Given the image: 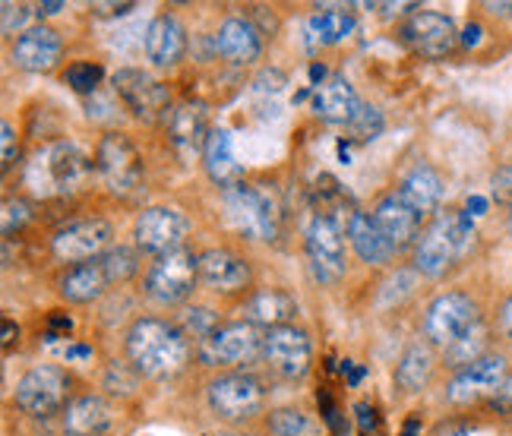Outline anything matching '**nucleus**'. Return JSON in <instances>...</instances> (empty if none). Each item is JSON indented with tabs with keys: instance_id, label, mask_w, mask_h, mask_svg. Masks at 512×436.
Listing matches in <instances>:
<instances>
[{
	"instance_id": "obj_1",
	"label": "nucleus",
	"mask_w": 512,
	"mask_h": 436,
	"mask_svg": "<svg viewBox=\"0 0 512 436\" xmlns=\"http://www.w3.org/2000/svg\"><path fill=\"white\" fill-rule=\"evenodd\" d=\"M127 364L143 380H174L193 361V342L181 323L165 316H136L124 332Z\"/></svg>"
},
{
	"instance_id": "obj_2",
	"label": "nucleus",
	"mask_w": 512,
	"mask_h": 436,
	"mask_svg": "<svg viewBox=\"0 0 512 436\" xmlns=\"http://www.w3.org/2000/svg\"><path fill=\"white\" fill-rule=\"evenodd\" d=\"M471 244H475V218L465 209H440L427 218L418 244L411 250V269L427 282H440L465 260Z\"/></svg>"
},
{
	"instance_id": "obj_3",
	"label": "nucleus",
	"mask_w": 512,
	"mask_h": 436,
	"mask_svg": "<svg viewBox=\"0 0 512 436\" xmlns=\"http://www.w3.org/2000/svg\"><path fill=\"white\" fill-rule=\"evenodd\" d=\"M92 171L95 165L80 146L70 140H54L32 152L23 181L35 200H64L89 184Z\"/></svg>"
},
{
	"instance_id": "obj_4",
	"label": "nucleus",
	"mask_w": 512,
	"mask_h": 436,
	"mask_svg": "<svg viewBox=\"0 0 512 436\" xmlns=\"http://www.w3.org/2000/svg\"><path fill=\"white\" fill-rule=\"evenodd\" d=\"M269 389L250 370H222L206 383V405L215 421L244 427L266 411Z\"/></svg>"
},
{
	"instance_id": "obj_5",
	"label": "nucleus",
	"mask_w": 512,
	"mask_h": 436,
	"mask_svg": "<svg viewBox=\"0 0 512 436\" xmlns=\"http://www.w3.org/2000/svg\"><path fill=\"white\" fill-rule=\"evenodd\" d=\"M225 209L231 215V222L238 225V231L247 234L250 241H275V234H279L282 196L272 184L241 181L238 187H231L225 193Z\"/></svg>"
},
{
	"instance_id": "obj_6",
	"label": "nucleus",
	"mask_w": 512,
	"mask_h": 436,
	"mask_svg": "<svg viewBox=\"0 0 512 436\" xmlns=\"http://www.w3.org/2000/svg\"><path fill=\"white\" fill-rule=\"evenodd\" d=\"M95 177L111 196H121V200H130V196L143 187V158L140 149L133 146V140L121 130L105 133L95 146Z\"/></svg>"
},
{
	"instance_id": "obj_7",
	"label": "nucleus",
	"mask_w": 512,
	"mask_h": 436,
	"mask_svg": "<svg viewBox=\"0 0 512 436\" xmlns=\"http://www.w3.org/2000/svg\"><path fill=\"white\" fill-rule=\"evenodd\" d=\"M200 253H193L187 247L174 250L168 256H159L143 279V291L152 304L159 307H181L187 304L193 291L200 288Z\"/></svg>"
},
{
	"instance_id": "obj_8",
	"label": "nucleus",
	"mask_w": 512,
	"mask_h": 436,
	"mask_svg": "<svg viewBox=\"0 0 512 436\" xmlns=\"http://www.w3.org/2000/svg\"><path fill=\"white\" fill-rule=\"evenodd\" d=\"M481 320L484 316H481V307L475 297L468 291L452 288V291L437 294L427 304L424 320H421V339L443 354L452 342H459L462 335Z\"/></svg>"
},
{
	"instance_id": "obj_9",
	"label": "nucleus",
	"mask_w": 512,
	"mask_h": 436,
	"mask_svg": "<svg viewBox=\"0 0 512 436\" xmlns=\"http://www.w3.org/2000/svg\"><path fill=\"white\" fill-rule=\"evenodd\" d=\"M73 376L57 364H35L16 380L13 402L29 418H54L73 402Z\"/></svg>"
},
{
	"instance_id": "obj_10",
	"label": "nucleus",
	"mask_w": 512,
	"mask_h": 436,
	"mask_svg": "<svg viewBox=\"0 0 512 436\" xmlns=\"http://www.w3.org/2000/svg\"><path fill=\"white\" fill-rule=\"evenodd\" d=\"M111 247H114V225L102 215L73 218V222L61 225L51 234V256L67 266L102 260Z\"/></svg>"
},
{
	"instance_id": "obj_11",
	"label": "nucleus",
	"mask_w": 512,
	"mask_h": 436,
	"mask_svg": "<svg viewBox=\"0 0 512 436\" xmlns=\"http://www.w3.org/2000/svg\"><path fill=\"white\" fill-rule=\"evenodd\" d=\"M304 253H307L313 279L320 285H339L348 275L345 234L326 212H317L310 218L307 234H304Z\"/></svg>"
},
{
	"instance_id": "obj_12",
	"label": "nucleus",
	"mask_w": 512,
	"mask_h": 436,
	"mask_svg": "<svg viewBox=\"0 0 512 436\" xmlns=\"http://www.w3.org/2000/svg\"><path fill=\"white\" fill-rule=\"evenodd\" d=\"M512 376V364L503 351H490L481 361L468 364L462 370L452 373V380L446 383V405H475L484 399H494V395L506 386Z\"/></svg>"
},
{
	"instance_id": "obj_13",
	"label": "nucleus",
	"mask_w": 512,
	"mask_h": 436,
	"mask_svg": "<svg viewBox=\"0 0 512 436\" xmlns=\"http://www.w3.org/2000/svg\"><path fill=\"white\" fill-rule=\"evenodd\" d=\"M260 361L272 376L285 383H298L313 367V342L301 326H279L263 332V354Z\"/></svg>"
},
{
	"instance_id": "obj_14",
	"label": "nucleus",
	"mask_w": 512,
	"mask_h": 436,
	"mask_svg": "<svg viewBox=\"0 0 512 436\" xmlns=\"http://www.w3.org/2000/svg\"><path fill=\"white\" fill-rule=\"evenodd\" d=\"M111 89L117 95V102H121L136 121H159L171 111V92L165 83L159 79H152L146 70H136V67H124L111 76Z\"/></svg>"
},
{
	"instance_id": "obj_15",
	"label": "nucleus",
	"mask_w": 512,
	"mask_h": 436,
	"mask_svg": "<svg viewBox=\"0 0 512 436\" xmlns=\"http://www.w3.org/2000/svg\"><path fill=\"white\" fill-rule=\"evenodd\" d=\"M190 222L187 218L171 209V206H149L136 215L133 225V247L146 253V256H168L174 250H181L187 241Z\"/></svg>"
},
{
	"instance_id": "obj_16",
	"label": "nucleus",
	"mask_w": 512,
	"mask_h": 436,
	"mask_svg": "<svg viewBox=\"0 0 512 436\" xmlns=\"http://www.w3.org/2000/svg\"><path fill=\"white\" fill-rule=\"evenodd\" d=\"M203 354L212 367L225 370H244L247 364L260 361L263 354V332L238 320V323H222L209 339L203 342Z\"/></svg>"
},
{
	"instance_id": "obj_17",
	"label": "nucleus",
	"mask_w": 512,
	"mask_h": 436,
	"mask_svg": "<svg viewBox=\"0 0 512 436\" xmlns=\"http://www.w3.org/2000/svg\"><path fill=\"white\" fill-rule=\"evenodd\" d=\"M200 282L203 288H209L219 297H241V294H253V266L247 256L234 253L228 247H212L200 253Z\"/></svg>"
},
{
	"instance_id": "obj_18",
	"label": "nucleus",
	"mask_w": 512,
	"mask_h": 436,
	"mask_svg": "<svg viewBox=\"0 0 512 436\" xmlns=\"http://www.w3.org/2000/svg\"><path fill=\"white\" fill-rule=\"evenodd\" d=\"M405 45L427 57V61H443L452 51L462 45V35L452 23V16L437 13V10H418L408 16V23L402 26Z\"/></svg>"
},
{
	"instance_id": "obj_19",
	"label": "nucleus",
	"mask_w": 512,
	"mask_h": 436,
	"mask_svg": "<svg viewBox=\"0 0 512 436\" xmlns=\"http://www.w3.org/2000/svg\"><path fill=\"white\" fill-rule=\"evenodd\" d=\"M370 218H373V225L383 231V237L392 244V250H396V253L415 250L418 237H421V231L427 225V218L411 209L396 190L380 196L377 206H373V212H370Z\"/></svg>"
},
{
	"instance_id": "obj_20",
	"label": "nucleus",
	"mask_w": 512,
	"mask_h": 436,
	"mask_svg": "<svg viewBox=\"0 0 512 436\" xmlns=\"http://www.w3.org/2000/svg\"><path fill=\"white\" fill-rule=\"evenodd\" d=\"M209 114L206 105L200 102H181L174 105L165 114V136H168V146L190 162V158L203 155L206 140H209Z\"/></svg>"
},
{
	"instance_id": "obj_21",
	"label": "nucleus",
	"mask_w": 512,
	"mask_h": 436,
	"mask_svg": "<svg viewBox=\"0 0 512 436\" xmlns=\"http://www.w3.org/2000/svg\"><path fill=\"white\" fill-rule=\"evenodd\" d=\"M64 38L51 26H32L16 38L10 48V61L26 73H48L61 64Z\"/></svg>"
},
{
	"instance_id": "obj_22",
	"label": "nucleus",
	"mask_w": 512,
	"mask_h": 436,
	"mask_svg": "<svg viewBox=\"0 0 512 436\" xmlns=\"http://www.w3.org/2000/svg\"><path fill=\"white\" fill-rule=\"evenodd\" d=\"M146 61L159 70H174L187 54V29L174 13H159L143 35Z\"/></svg>"
},
{
	"instance_id": "obj_23",
	"label": "nucleus",
	"mask_w": 512,
	"mask_h": 436,
	"mask_svg": "<svg viewBox=\"0 0 512 436\" xmlns=\"http://www.w3.org/2000/svg\"><path fill=\"white\" fill-rule=\"evenodd\" d=\"M108 288H111V279H108L102 260L64 266V272L57 275V282H54L57 297L70 307H89L95 301H102Z\"/></svg>"
},
{
	"instance_id": "obj_24",
	"label": "nucleus",
	"mask_w": 512,
	"mask_h": 436,
	"mask_svg": "<svg viewBox=\"0 0 512 436\" xmlns=\"http://www.w3.org/2000/svg\"><path fill=\"white\" fill-rule=\"evenodd\" d=\"M215 54L234 67H250L263 54V35L247 16H228L215 32Z\"/></svg>"
},
{
	"instance_id": "obj_25",
	"label": "nucleus",
	"mask_w": 512,
	"mask_h": 436,
	"mask_svg": "<svg viewBox=\"0 0 512 436\" xmlns=\"http://www.w3.org/2000/svg\"><path fill=\"white\" fill-rule=\"evenodd\" d=\"M241 313H244V323L269 332V329L294 323V316H298V301H294L285 288H256L250 297H244Z\"/></svg>"
},
{
	"instance_id": "obj_26",
	"label": "nucleus",
	"mask_w": 512,
	"mask_h": 436,
	"mask_svg": "<svg viewBox=\"0 0 512 436\" xmlns=\"http://www.w3.org/2000/svg\"><path fill=\"white\" fill-rule=\"evenodd\" d=\"M437 364H440L437 348L427 345L424 339L408 342L405 351L399 354L396 370H392V383H396L399 395H421L433 383Z\"/></svg>"
},
{
	"instance_id": "obj_27",
	"label": "nucleus",
	"mask_w": 512,
	"mask_h": 436,
	"mask_svg": "<svg viewBox=\"0 0 512 436\" xmlns=\"http://www.w3.org/2000/svg\"><path fill=\"white\" fill-rule=\"evenodd\" d=\"M64 436H105L114 424V405L98 392H83L61 414Z\"/></svg>"
},
{
	"instance_id": "obj_28",
	"label": "nucleus",
	"mask_w": 512,
	"mask_h": 436,
	"mask_svg": "<svg viewBox=\"0 0 512 436\" xmlns=\"http://www.w3.org/2000/svg\"><path fill=\"white\" fill-rule=\"evenodd\" d=\"M396 193H399L402 200H405L411 209H415L418 215L433 218V215L440 212V206H443V193H446V187H443V177H440L437 168L427 165V162H418V165H411V168L402 174V181H399Z\"/></svg>"
},
{
	"instance_id": "obj_29",
	"label": "nucleus",
	"mask_w": 512,
	"mask_h": 436,
	"mask_svg": "<svg viewBox=\"0 0 512 436\" xmlns=\"http://www.w3.org/2000/svg\"><path fill=\"white\" fill-rule=\"evenodd\" d=\"M203 168L209 174V181L215 187H222L225 193L231 187L241 184L244 177V168L238 162V155H234V143H231V133L225 127H212L209 140H206V149H203Z\"/></svg>"
},
{
	"instance_id": "obj_30",
	"label": "nucleus",
	"mask_w": 512,
	"mask_h": 436,
	"mask_svg": "<svg viewBox=\"0 0 512 436\" xmlns=\"http://www.w3.org/2000/svg\"><path fill=\"white\" fill-rule=\"evenodd\" d=\"M345 234H348V244L354 253H358L361 263L389 266L392 260H396V250H392V244L383 237V231L373 225V218L367 212H351Z\"/></svg>"
},
{
	"instance_id": "obj_31",
	"label": "nucleus",
	"mask_w": 512,
	"mask_h": 436,
	"mask_svg": "<svg viewBox=\"0 0 512 436\" xmlns=\"http://www.w3.org/2000/svg\"><path fill=\"white\" fill-rule=\"evenodd\" d=\"M361 102H358V92L348 83L345 76H332L317 89L313 95V111H317L320 121L326 124H351L354 114H358Z\"/></svg>"
},
{
	"instance_id": "obj_32",
	"label": "nucleus",
	"mask_w": 512,
	"mask_h": 436,
	"mask_svg": "<svg viewBox=\"0 0 512 436\" xmlns=\"http://www.w3.org/2000/svg\"><path fill=\"white\" fill-rule=\"evenodd\" d=\"M490 339H494V329H490V323L487 320H481V323H475L471 326L459 342H452L443 354H440V364L446 367V370H462V367H468V364H475V361H481L484 354H490Z\"/></svg>"
},
{
	"instance_id": "obj_33",
	"label": "nucleus",
	"mask_w": 512,
	"mask_h": 436,
	"mask_svg": "<svg viewBox=\"0 0 512 436\" xmlns=\"http://www.w3.org/2000/svg\"><path fill=\"white\" fill-rule=\"evenodd\" d=\"M354 32V16L345 7H323L310 16V35L320 45H339Z\"/></svg>"
},
{
	"instance_id": "obj_34",
	"label": "nucleus",
	"mask_w": 512,
	"mask_h": 436,
	"mask_svg": "<svg viewBox=\"0 0 512 436\" xmlns=\"http://www.w3.org/2000/svg\"><path fill=\"white\" fill-rule=\"evenodd\" d=\"M266 430L269 436H320V424L313 421V414L294 405L272 408L266 414Z\"/></svg>"
},
{
	"instance_id": "obj_35",
	"label": "nucleus",
	"mask_w": 512,
	"mask_h": 436,
	"mask_svg": "<svg viewBox=\"0 0 512 436\" xmlns=\"http://www.w3.org/2000/svg\"><path fill=\"white\" fill-rule=\"evenodd\" d=\"M140 250L136 247H111L105 256H102V266H105V272H108V279H111V285H127V282H133L136 275H140Z\"/></svg>"
},
{
	"instance_id": "obj_36",
	"label": "nucleus",
	"mask_w": 512,
	"mask_h": 436,
	"mask_svg": "<svg viewBox=\"0 0 512 436\" xmlns=\"http://www.w3.org/2000/svg\"><path fill=\"white\" fill-rule=\"evenodd\" d=\"M64 86H70L76 95H92L105 79V67L102 64H92V61H73L64 73Z\"/></svg>"
},
{
	"instance_id": "obj_37",
	"label": "nucleus",
	"mask_w": 512,
	"mask_h": 436,
	"mask_svg": "<svg viewBox=\"0 0 512 436\" xmlns=\"http://www.w3.org/2000/svg\"><path fill=\"white\" fill-rule=\"evenodd\" d=\"M143 376L136 373L127 361H111L108 370H105V380H102V389L108 395H117V399H127V395L136 392V386H140Z\"/></svg>"
},
{
	"instance_id": "obj_38",
	"label": "nucleus",
	"mask_w": 512,
	"mask_h": 436,
	"mask_svg": "<svg viewBox=\"0 0 512 436\" xmlns=\"http://www.w3.org/2000/svg\"><path fill=\"white\" fill-rule=\"evenodd\" d=\"M383 127H386L383 111L373 108V105H361L358 114H354V121L348 124V133H351L354 143H370L383 133Z\"/></svg>"
},
{
	"instance_id": "obj_39",
	"label": "nucleus",
	"mask_w": 512,
	"mask_h": 436,
	"mask_svg": "<svg viewBox=\"0 0 512 436\" xmlns=\"http://www.w3.org/2000/svg\"><path fill=\"white\" fill-rule=\"evenodd\" d=\"M32 215H35L32 200H26V196H7L4 215H0V218H4V237H7V241L32 222Z\"/></svg>"
},
{
	"instance_id": "obj_40",
	"label": "nucleus",
	"mask_w": 512,
	"mask_h": 436,
	"mask_svg": "<svg viewBox=\"0 0 512 436\" xmlns=\"http://www.w3.org/2000/svg\"><path fill=\"white\" fill-rule=\"evenodd\" d=\"M490 193H494V200L500 206H512V162H503L494 177H490Z\"/></svg>"
},
{
	"instance_id": "obj_41",
	"label": "nucleus",
	"mask_w": 512,
	"mask_h": 436,
	"mask_svg": "<svg viewBox=\"0 0 512 436\" xmlns=\"http://www.w3.org/2000/svg\"><path fill=\"white\" fill-rule=\"evenodd\" d=\"M29 7L26 4H4V10H0V16H4V23H0V29H4V35L7 38H13V32H16V38L23 35L26 29V19H29Z\"/></svg>"
},
{
	"instance_id": "obj_42",
	"label": "nucleus",
	"mask_w": 512,
	"mask_h": 436,
	"mask_svg": "<svg viewBox=\"0 0 512 436\" xmlns=\"http://www.w3.org/2000/svg\"><path fill=\"white\" fill-rule=\"evenodd\" d=\"M494 329L503 335V339L512 342V294L500 301V307H497V313H494Z\"/></svg>"
},
{
	"instance_id": "obj_43",
	"label": "nucleus",
	"mask_w": 512,
	"mask_h": 436,
	"mask_svg": "<svg viewBox=\"0 0 512 436\" xmlns=\"http://www.w3.org/2000/svg\"><path fill=\"white\" fill-rule=\"evenodd\" d=\"M0 133H4V171L13 168L16 162V133H13V124L4 121V127H0Z\"/></svg>"
},
{
	"instance_id": "obj_44",
	"label": "nucleus",
	"mask_w": 512,
	"mask_h": 436,
	"mask_svg": "<svg viewBox=\"0 0 512 436\" xmlns=\"http://www.w3.org/2000/svg\"><path fill=\"white\" fill-rule=\"evenodd\" d=\"M0 342H4V351H10L13 342H19V326L10 320V316H4V323H0Z\"/></svg>"
},
{
	"instance_id": "obj_45",
	"label": "nucleus",
	"mask_w": 512,
	"mask_h": 436,
	"mask_svg": "<svg viewBox=\"0 0 512 436\" xmlns=\"http://www.w3.org/2000/svg\"><path fill=\"white\" fill-rule=\"evenodd\" d=\"M136 4H95L92 7V13L95 16H124V13H130Z\"/></svg>"
},
{
	"instance_id": "obj_46",
	"label": "nucleus",
	"mask_w": 512,
	"mask_h": 436,
	"mask_svg": "<svg viewBox=\"0 0 512 436\" xmlns=\"http://www.w3.org/2000/svg\"><path fill=\"white\" fill-rule=\"evenodd\" d=\"M494 405H500V408H512V376L506 380V386L494 395Z\"/></svg>"
},
{
	"instance_id": "obj_47",
	"label": "nucleus",
	"mask_w": 512,
	"mask_h": 436,
	"mask_svg": "<svg viewBox=\"0 0 512 436\" xmlns=\"http://www.w3.org/2000/svg\"><path fill=\"white\" fill-rule=\"evenodd\" d=\"M73 358H92V348L89 345H70L67 348V361H73Z\"/></svg>"
},
{
	"instance_id": "obj_48",
	"label": "nucleus",
	"mask_w": 512,
	"mask_h": 436,
	"mask_svg": "<svg viewBox=\"0 0 512 436\" xmlns=\"http://www.w3.org/2000/svg\"><path fill=\"white\" fill-rule=\"evenodd\" d=\"M358 418H361V427H364V430H370V427H373V408L358 405Z\"/></svg>"
},
{
	"instance_id": "obj_49",
	"label": "nucleus",
	"mask_w": 512,
	"mask_h": 436,
	"mask_svg": "<svg viewBox=\"0 0 512 436\" xmlns=\"http://www.w3.org/2000/svg\"><path fill=\"white\" fill-rule=\"evenodd\" d=\"M418 433H421V421L418 418H408L399 436H418Z\"/></svg>"
},
{
	"instance_id": "obj_50",
	"label": "nucleus",
	"mask_w": 512,
	"mask_h": 436,
	"mask_svg": "<svg viewBox=\"0 0 512 436\" xmlns=\"http://www.w3.org/2000/svg\"><path fill=\"white\" fill-rule=\"evenodd\" d=\"M61 10H64V4H38L35 7L38 16H54V13H61Z\"/></svg>"
},
{
	"instance_id": "obj_51",
	"label": "nucleus",
	"mask_w": 512,
	"mask_h": 436,
	"mask_svg": "<svg viewBox=\"0 0 512 436\" xmlns=\"http://www.w3.org/2000/svg\"><path fill=\"white\" fill-rule=\"evenodd\" d=\"M506 231H509V237H512V206L506 209Z\"/></svg>"
}]
</instances>
